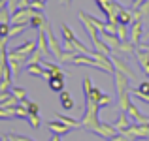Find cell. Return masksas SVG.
I'll list each match as a JSON object with an SVG mask.
<instances>
[{"mask_svg": "<svg viewBox=\"0 0 149 141\" xmlns=\"http://www.w3.org/2000/svg\"><path fill=\"white\" fill-rule=\"evenodd\" d=\"M26 8H30V0H19L17 10H26Z\"/></svg>", "mask_w": 149, "mask_h": 141, "instance_id": "cell-38", "label": "cell"}, {"mask_svg": "<svg viewBox=\"0 0 149 141\" xmlns=\"http://www.w3.org/2000/svg\"><path fill=\"white\" fill-rule=\"evenodd\" d=\"M111 96H106V94H102V98H100V102H98V105L100 107H108V105H111Z\"/></svg>", "mask_w": 149, "mask_h": 141, "instance_id": "cell-33", "label": "cell"}, {"mask_svg": "<svg viewBox=\"0 0 149 141\" xmlns=\"http://www.w3.org/2000/svg\"><path fill=\"white\" fill-rule=\"evenodd\" d=\"M11 96H13L15 100L23 102V100H26V91L21 88V87H13V88H11Z\"/></svg>", "mask_w": 149, "mask_h": 141, "instance_id": "cell-26", "label": "cell"}, {"mask_svg": "<svg viewBox=\"0 0 149 141\" xmlns=\"http://www.w3.org/2000/svg\"><path fill=\"white\" fill-rule=\"evenodd\" d=\"M8 40L10 38H0V66L8 62Z\"/></svg>", "mask_w": 149, "mask_h": 141, "instance_id": "cell-19", "label": "cell"}, {"mask_svg": "<svg viewBox=\"0 0 149 141\" xmlns=\"http://www.w3.org/2000/svg\"><path fill=\"white\" fill-rule=\"evenodd\" d=\"M11 98V92H8V91H0V104H4L6 100H10Z\"/></svg>", "mask_w": 149, "mask_h": 141, "instance_id": "cell-37", "label": "cell"}, {"mask_svg": "<svg viewBox=\"0 0 149 141\" xmlns=\"http://www.w3.org/2000/svg\"><path fill=\"white\" fill-rule=\"evenodd\" d=\"M109 60H111V64H113V68H115V72L125 73L128 79H134V73H132V70L128 68L127 64H125V60H121V58H117V57H109Z\"/></svg>", "mask_w": 149, "mask_h": 141, "instance_id": "cell-8", "label": "cell"}, {"mask_svg": "<svg viewBox=\"0 0 149 141\" xmlns=\"http://www.w3.org/2000/svg\"><path fill=\"white\" fill-rule=\"evenodd\" d=\"M44 28H45V34H47V45H49V53H51V55H55V58H57V60H62V53H64V51L61 49V45H58L57 38L53 36V32H51V25H49L47 21H45Z\"/></svg>", "mask_w": 149, "mask_h": 141, "instance_id": "cell-3", "label": "cell"}, {"mask_svg": "<svg viewBox=\"0 0 149 141\" xmlns=\"http://www.w3.org/2000/svg\"><path fill=\"white\" fill-rule=\"evenodd\" d=\"M36 49L42 51V55H49V45H47V34H45V28L42 26L38 30V41H36Z\"/></svg>", "mask_w": 149, "mask_h": 141, "instance_id": "cell-9", "label": "cell"}, {"mask_svg": "<svg viewBox=\"0 0 149 141\" xmlns=\"http://www.w3.org/2000/svg\"><path fill=\"white\" fill-rule=\"evenodd\" d=\"M21 105H23V107H26V111H29L30 115H38V111H40V105L34 104V102H29V100H23Z\"/></svg>", "mask_w": 149, "mask_h": 141, "instance_id": "cell-25", "label": "cell"}, {"mask_svg": "<svg viewBox=\"0 0 149 141\" xmlns=\"http://www.w3.org/2000/svg\"><path fill=\"white\" fill-rule=\"evenodd\" d=\"M128 26L127 25H117V30H115V36L119 38L121 41H127V38H128Z\"/></svg>", "mask_w": 149, "mask_h": 141, "instance_id": "cell-24", "label": "cell"}, {"mask_svg": "<svg viewBox=\"0 0 149 141\" xmlns=\"http://www.w3.org/2000/svg\"><path fill=\"white\" fill-rule=\"evenodd\" d=\"M47 83H49V88L55 91V92H62L64 91V77H51Z\"/></svg>", "mask_w": 149, "mask_h": 141, "instance_id": "cell-17", "label": "cell"}, {"mask_svg": "<svg viewBox=\"0 0 149 141\" xmlns=\"http://www.w3.org/2000/svg\"><path fill=\"white\" fill-rule=\"evenodd\" d=\"M100 38L108 44L109 49H117V45L121 44V40L115 36V34H108V32H100Z\"/></svg>", "mask_w": 149, "mask_h": 141, "instance_id": "cell-15", "label": "cell"}, {"mask_svg": "<svg viewBox=\"0 0 149 141\" xmlns=\"http://www.w3.org/2000/svg\"><path fill=\"white\" fill-rule=\"evenodd\" d=\"M121 134H125L130 141H134V139H149V124H132L128 130L121 132Z\"/></svg>", "mask_w": 149, "mask_h": 141, "instance_id": "cell-2", "label": "cell"}, {"mask_svg": "<svg viewBox=\"0 0 149 141\" xmlns=\"http://www.w3.org/2000/svg\"><path fill=\"white\" fill-rule=\"evenodd\" d=\"M26 120H29V124L34 128V130H38V128H40V119H38V115H30V113H29Z\"/></svg>", "mask_w": 149, "mask_h": 141, "instance_id": "cell-31", "label": "cell"}, {"mask_svg": "<svg viewBox=\"0 0 149 141\" xmlns=\"http://www.w3.org/2000/svg\"><path fill=\"white\" fill-rule=\"evenodd\" d=\"M0 135H2V134H0Z\"/></svg>", "mask_w": 149, "mask_h": 141, "instance_id": "cell-43", "label": "cell"}, {"mask_svg": "<svg viewBox=\"0 0 149 141\" xmlns=\"http://www.w3.org/2000/svg\"><path fill=\"white\" fill-rule=\"evenodd\" d=\"M61 94V105H62V109H66V111H70V109H74V100H72V96H70V92L68 91H62V92H58Z\"/></svg>", "mask_w": 149, "mask_h": 141, "instance_id": "cell-16", "label": "cell"}, {"mask_svg": "<svg viewBox=\"0 0 149 141\" xmlns=\"http://www.w3.org/2000/svg\"><path fill=\"white\" fill-rule=\"evenodd\" d=\"M96 6L100 8V11L108 17L109 13H111V6H113V0H95Z\"/></svg>", "mask_w": 149, "mask_h": 141, "instance_id": "cell-20", "label": "cell"}, {"mask_svg": "<svg viewBox=\"0 0 149 141\" xmlns=\"http://www.w3.org/2000/svg\"><path fill=\"white\" fill-rule=\"evenodd\" d=\"M17 4H19V0H8V2H6V8L10 10V13H11V15L17 11Z\"/></svg>", "mask_w": 149, "mask_h": 141, "instance_id": "cell-32", "label": "cell"}, {"mask_svg": "<svg viewBox=\"0 0 149 141\" xmlns=\"http://www.w3.org/2000/svg\"><path fill=\"white\" fill-rule=\"evenodd\" d=\"M26 72H29L32 77H44L45 68L42 66V62H40V64H29V66H26Z\"/></svg>", "mask_w": 149, "mask_h": 141, "instance_id": "cell-18", "label": "cell"}, {"mask_svg": "<svg viewBox=\"0 0 149 141\" xmlns=\"http://www.w3.org/2000/svg\"><path fill=\"white\" fill-rule=\"evenodd\" d=\"M130 120H132V119L128 117V113H127V111H121V115L117 117V120L113 122V128H115V130L121 134V132L128 130V128L132 126V122H130Z\"/></svg>", "mask_w": 149, "mask_h": 141, "instance_id": "cell-7", "label": "cell"}, {"mask_svg": "<svg viewBox=\"0 0 149 141\" xmlns=\"http://www.w3.org/2000/svg\"><path fill=\"white\" fill-rule=\"evenodd\" d=\"M0 38H10V25H0Z\"/></svg>", "mask_w": 149, "mask_h": 141, "instance_id": "cell-35", "label": "cell"}, {"mask_svg": "<svg viewBox=\"0 0 149 141\" xmlns=\"http://www.w3.org/2000/svg\"><path fill=\"white\" fill-rule=\"evenodd\" d=\"M47 130H51L53 134H57V135H66L72 128L66 126V124L61 122V120H49V122H47Z\"/></svg>", "mask_w": 149, "mask_h": 141, "instance_id": "cell-10", "label": "cell"}, {"mask_svg": "<svg viewBox=\"0 0 149 141\" xmlns=\"http://www.w3.org/2000/svg\"><path fill=\"white\" fill-rule=\"evenodd\" d=\"M79 19H81V23L85 25V30H87V34H89V38H91V41H93V45L98 41V30L95 28V26L91 25V23L87 21V17H85V11H79Z\"/></svg>", "mask_w": 149, "mask_h": 141, "instance_id": "cell-11", "label": "cell"}, {"mask_svg": "<svg viewBox=\"0 0 149 141\" xmlns=\"http://www.w3.org/2000/svg\"><path fill=\"white\" fill-rule=\"evenodd\" d=\"M132 94H134L138 100H143V102H147V104H149V94H142V92L136 91V88H134V92H132Z\"/></svg>", "mask_w": 149, "mask_h": 141, "instance_id": "cell-36", "label": "cell"}, {"mask_svg": "<svg viewBox=\"0 0 149 141\" xmlns=\"http://www.w3.org/2000/svg\"><path fill=\"white\" fill-rule=\"evenodd\" d=\"M36 13L34 10H30V8H26V10H17L13 15H11V21L10 25H29L30 17Z\"/></svg>", "mask_w": 149, "mask_h": 141, "instance_id": "cell-4", "label": "cell"}, {"mask_svg": "<svg viewBox=\"0 0 149 141\" xmlns=\"http://www.w3.org/2000/svg\"><path fill=\"white\" fill-rule=\"evenodd\" d=\"M117 53H125V55H130V53H136V45L134 44H125V41H121L119 45H117Z\"/></svg>", "mask_w": 149, "mask_h": 141, "instance_id": "cell-22", "label": "cell"}, {"mask_svg": "<svg viewBox=\"0 0 149 141\" xmlns=\"http://www.w3.org/2000/svg\"><path fill=\"white\" fill-rule=\"evenodd\" d=\"M61 32H62V38H64V41L76 40V34H74V30L70 28L68 25H61Z\"/></svg>", "mask_w": 149, "mask_h": 141, "instance_id": "cell-23", "label": "cell"}, {"mask_svg": "<svg viewBox=\"0 0 149 141\" xmlns=\"http://www.w3.org/2000/svg\"><path fill=\"white\" fill-rule=\"evenodd\" d=\"M142 28H143V23L142 19H134V21L130 23V44L138 45L140 44V38H142Z\"/></svg>", "mask_w": 149, "mask_h": 141, "instance_id": "cell-6", "label": "cell"}, {"mask_svg": "<svg viewBox=\"0 0 149 141\" xmlns=\"http://www.w3.org/2000/svg\"><path fill=\"white\" fill-rule=\"evenodd\" d=\"M44 8H45V2H42V0H30V10L44 11Z\"/></svg>", "mask_w": 149, "mask_h": 141, "instance_id": "cell-30", "label": "cell"}, {"mask_svg": "<svg viewBox=\"0 0 149 141\" xmlns=\"http://www.w3.org/2000/svg\"><path fill=\"white\" fill-rule=\"evenodd\" d=\"M44 25H45V17H44L42 11H36V13L30 17V21H29V26L30 28H36V30H40Z\"/></svg>", "mask_w": 149, "mask_h": 141, "instance_id": "cell-14", "label": "cell"}, {"mask_svg": "<svg viewBox=\"0 0 149 141\" xmlns=\"http://www.w3.org/2000/svg\"><path fill=\"white\" fill-rule=\"evenodd\" d=\"M42 2H47V0H42Z\"/></svg>", "mask_w": 149, "mask_h": 141, "instance_id": "cell-42", "label": "cell"}, {"mask_svg": "<svg viewBox=\"0 0 149 141\" xmlns=\"http://www.w3.org/2000/svg\"><path fill=\"white\" fill-rule=\"evenodd\" d=\"M136 91L142 92V94H149V81H143V83H140Z\"/></svg>", "mask_w": 149, "mask_h": 141, "instance_id": "cell-34", "label": "cell"}, {"mask_svg": "<svg viewBox=\"0 0 149 141\" xmlns=\"http://www.w3.org/2000/svg\"><path fill=\"white\" fill-rule=\"evenodd\" d=\"M11 21V13L8 8H4V10H0V25H10Z\"/></svg>", "mask_w": 149, "mask_h": 141, "instance_id": "cell-28", "label": "cell"}, {"mask_svg": "<svg viewBox=\"0 0 149 141\" xmlns=\"http://www.w3.org/2000/svg\"><path fill=\"white\" fill-rule=\"evenodd\" d=\"M134 55H136V58H138L140 66H142L143 73L149 77V53H147V51H143V49H136Z\"/></svg>", "mask_w": 149, "mask_h": 141, "instance_id": "cell-12", "label": "cell"}, {"mask_svg": "<svg viewBox=\"0 0 149 141\" xmlns=\"http://www.w3.org/2000/svg\"><path fill=\"white\" fill-rule=\"evenodd\" d=\"M42 57H44V55H42V51L36 49L29 58H26V64H40V62H42Z\"/></svg>", "mask_w": 149, "mask_h": 141, "instance_id": "cell-27", "label": "cell"}, {"mask_svg": "<svg viewBox=\"0 0 149 141\" xmlns=\"http://www.w3.org/2000/svg\"><path fill=\"white\" fill-rule=\"evenodd\" d=\"M29 25H10V38H13V36H17V34H21L23 30L26 28Z\"/></svg>", "mask_w": 149, "mask_h": 141, "instance_id": "cell-29", "label": "cell"}, {"mask_svg": "<svg viewBox=\"0 0 149 141\" xmlns=\"http://www.w3.org/2000/svg\"><path fill=\"white\" fill-rule=\"evenodd\" d=\"M147 124H149V117H147Z\"/></svg>", "mask_w": 149, "mask_h": 141, "instance_id": "cell-41", "label": "cell"}, {"mask_svg": "<svg viewBox=\"0 0 149 141\" xmlns=\"http://www.w3.org/2000/svg\"><path fill=\"white\" fill-rule=\"evenodd\" d=\"M98 111H100V105L96 104V102H91V100L85 98V115H83V119H81L79 122H81L83 128H87L89 132H95V134H96V130H98V126H100Z\"/></svg>", "mask_w": 149, "mask_h": 141, "instance_id": "cell-1", "label": "cell"}, {"mask_svg": "<svg viewBox=\"0 0 149 141\" xmlns=\"http://www.w3.org/2000/svg\"><path fill=\"white\" fill-rule=\"evenodd\" d=\"M8 51H10V53H15V55H21V57H25V58H29L30 55L36 51V41L29 40V41H25V44L17 45V47H10Z\"/></svg>", "mask_w": 149, "mask_h": 141, "instance_id": "cell-5", "label": "cell"}, {"mask_svg": "<svg viewBox=\"0 0 149 141\" xmlns=\"http://www.w3.org/2000/svg\"><path fill=\"white\" fill-rule=\"evenodd\" d=\"M61 2H64V4H70V2H72V0H61Z\"/></svg>", "mask_w": 149, "mask_h": 141, "instance_id": "cell-40", "label": "cell"}, {"mask_svg": "<svg viewBox=\"0 0 149 141\" xmlns=\"http://www.w3.org/2000/svg\"><path fill=\"white\" fill-rule=\"evenodd\" d=\"M62 135H57V134H53V138H51V141H61Z\"/></svg>", "mask_w": 149, "mask_h": 141, "instance_id": "cell-39", "label": "cell"}, {"mask_svg": "<svg viewBox=\"0 0 149 141\" xmlns=\"http://www.w3.org/2000/svg\"><path fill=\"white\" fill-rule=\"evenodd\" d=\"M132 21H134V15H132V11L121 8L119 13H117V25H127V26H128Z\"/></svg>", "mask_w": 149, "mask_h": 141, "instance_id": "cell-13", "label": "cell"}, {"mask_svg": "<svg viewBox=\"0 0 149 141\" xmlns=\"http://www.w3.org/2000/svg\"><path fill=\"white\" fill-rule=\"evenodd\" d=\"M55 117H57V119L61 120V122H64L66 126H70L72 130H74V128H81V122H79V120H74V119H70V117H64V115H61V113H57Z\"/></svg>", "mask_w": 149, "mask_h": 141, "instance_id": "cell-21", "label": "cell"}]
</instances>
